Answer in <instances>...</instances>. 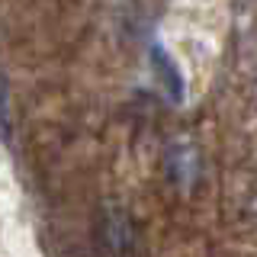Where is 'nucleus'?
<instances>
[{"label":"nucleus","mask_w":257,"mask_h":257,"mask_svg":"<svg viewBox=\"0 0 257 257\" xmlns=\"http://www.w3.org/2000/svg\"><path fill=\"white\" fill-rule=\"evenodd\" d=\"M103 235H106V244L112 254H122L128 244H132V222H128L125 212H112L106 225H103Z\"/></svg>","instance_id":"nucleus-4"},{"label":"nucleus","mask_w":257,"mask_h":257,"mask_svg":"<svg viewBox=\"0 0 257 257\" xmlns=\"http://www.w3.org/2000/svg\"><path fill=\"white\" fill-rule=\"evenodd\" d=\"M148 68H151V77H155L158 90L164 93L171 103H183V100H187L190 80H187V74H183L177 55L164 42H151L148 45Z\"/></svg>","instance_id":"nucleus-1"},{"label":"nucleus","mask_w":257,"mask_h":257,"mask_svg":"<svg viewBox=\"0 0 257 257\" xmlns=\"http://www.w3.org/2000/svg\"><path fill=\"white\" fill-rule=\"evenodd\" d=\"M164 171L171 177L174 187L190 190L193 183L199 180V171H203V158H199V148L190 139H177L167 145L164 151Z\"/></svg>","instance_id":"nucleus-3"},{"label":"nucleus","mask_w":257,"mask_h":257,"mask_svg":"<svg viewBox=\"0 0 257 257\" xmlns=\"http://www.w3.org/2000/svg\"><path fill=\"white\" fill-rule=\"evenodd\" d=\"M174 55L180 61L183 74H187L190 87L193 84H206V77L212 74V64H215V45L206 32H183L174 45Z\"/></svg>","instance_id":"nucleus-2"}]
</instances>
